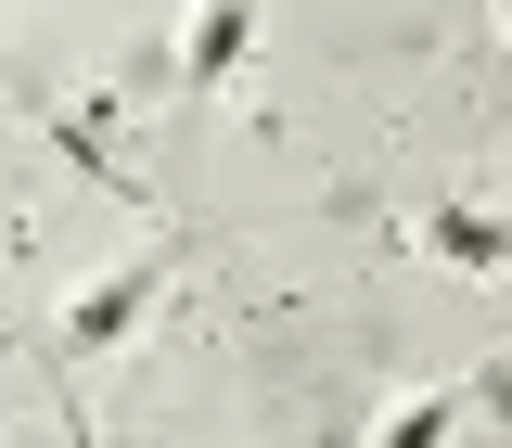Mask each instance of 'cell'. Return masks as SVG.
Returning a JSON list of instances; mask_svg holds the SVG:
<instances>
[{
    "label": "cell",
    "instance_id": "5",
    "mask_svg": "<svg viewBox=\"0 0 512 448\" xmlns=\"http://www.w3.org/2000/svg\"><path fill=\"white\" fill-rule=\"evenodd\" d=\"M500 26H512V0H500Z\"/></svg>",
    "mask_w": 512,
    "mask_h": 448
},
{
    "label": "cell",
    "instance_id": "2",
    "mask_svg": "<svg viewBox=\"0 0 512 448\" xmlns=\"http://www.w3.org/2000/svg\"><path fill=\"white\" fill-rule=\"evenodd\" d=\"M244 39H256V0H205V13H192V39H180V77L218 90V77L244 64Z\"/></svg>",
    "mask_w": 512,
    "mask_h": 448
},
{
    "label": "cell",
    "instance_id": "3",
    "mask_svg": "<svg viewBox=\"0 0 512 448\" xmlns=\"http://www.w3.org/2000/svg\"><path fill=\"white\" fill-rule=\"evenodd\" d=\"M436 256H461V269H500L512 231H500V218H474V205H436Z\"/></svg>",
    "mask_w": 512,
    "mask_h": 448
},
{
    "label": "cell",
    "instance_id": "4",
    "mask_svg": "<svg viewBox=\"0 0 512 448\" xmlns=\"http://www.w3.org/2000/svg\"><path fill=\"white\" fill-rule=\"evenodd\" d=\"M448 423H461V397H410V410L384 423V448H448Z\"/></svg>",
    "mask_w": 512,
    "mask_h": 448
},
{
    "label": "cell",
    "instance_id": "1",
    "mask_svg": "<svg viewBox=\"0 0 512 448\" xmlns=\"http://www.w3.org/2000/svg\"><path fill=\"white\" fill-rule=\"evenodd\" d=\"M154 282H167V256H141V269H116L103 295H77V320H64V346H77V359H103V346H116L128 320L154 308Z\"/></svg>",
    "mask_w": 512,
    "mask_h": 448
}]
</instances>
